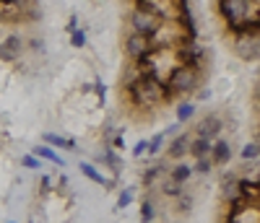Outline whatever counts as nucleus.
<instances>
[{"label":"nucleus","instance_id":"obj_1","mask_svg":"<svg viewBox=\"0 0 260 223\" xmlns=\"http://www.w3.org/2000/svg\"><path fill=\"white\" fill-rule=\"evenodd\" d=\"M125 96H127L130 106L141 109V112H146V109H151V106H159V104H164V101H169V99H175V96L169 94V86H167L164 81L154 78V76L141 78L133 88H130V91H125Z\"/></svg>","mask_w":260,"mask_h":223},{"label":"nucleus","instance_id":"obj_2","mask_svg":"<svg viewBox=\"0 0 260 223\" xmlns=\"http://www.w3.org/2000/svg\"><path fill=\"white\" fill-rule=\"evenodd\" d=\"M167 86H169L172 96H190V94L198 91V86H201V70L192 68V65H182L180 62L177 68L169 73Z\"/></svg>","mask_w":260,"mask_h":223},{"label":"nucleus","instance_id":"obj_3","mask_svg":"<svg viewBox=\"0 0 260 223\" xmlns=\"http://www.w3.org/2000/svg\"><path fill=\"white\" fill-rule=\"evenodd\" d=\"M159 24L161 21L154 16V13H148V11H143V8H133L127 13V26H130V34H141V36H154V31L159 29Z\"/></svg>","mask_w":260,"mask_h":223},{"label":"nucleus","instance_id":"obj_4","mask_svg":"<svg viewBox=\"0 0 260 223\" xmlns=\"http://www.w3.org/2000/svg\"><path fill=\"white\" fill-rule=\"evenodd\" d=\"M154 52L151 47V39L148 36H141V34H127L122 39V55L125 60H143Z\"/></svg>","mask_w":260,"mask_h":223},{"label":"nucleus","instance_id":"obj_5","mask_svg":"<svg viewBox=\"0 0 260 223\" xmlns=\"http://www.w3.org/2000/svg\"><path fill=\"white\" fill-rule=\"evenodd\" d=\"M141 78H146V68H143V60H125L122 65V73H120V86H122V94L130 91Z\"/></svg>","mask_w":260,"mask_h":223},{"label":"nucleus","instance_id":"obj_6","mask_svg":"<svg viewBox=\"0 0 260 223\" xmlns=\"http://www.w3.org/2000/svg\"><path fill=\"white\" fill-rule=\"evenodd\" d=\"M26 42L21 39L18 34H8L3 42H0V60L3 62H16L21 57V52H24Z\"/></svg>","mask_w":260,"mask_h":223},{"label":"nucleus","instance_id":"obj_7","mask_svg":"<svg viewBox=\"0 0 260 223\" xmlns=\"http://www.w3.org/2000/svg\"><path fill=\"white\" fill-rule=\"evenodd\" d=\"M234 52H237V57L240 60H245V62H250V60H257L260 57V39L257 36H240L234 42Z\"/></svg>","mask_w":260,"mask_h":223},{"label":"nucleus","instance_id":"obj_8","mask_svg":"<svg viewBox=\"0 0 260 223\" xmlns=\"http://www.w3.org/2000/svg\"><path fill=\"white\" fill-rule=\"evenodd\" d=\"M221 130H224V122H221L219 115H206V117L198 120V125H195V135L206 138V140H213Z\"/></svg>","mask_w":260,"mask_h":223},{"label":"nucleus","instance_id":"obj_9","mask_svg":"<svg viewBox=\"0 0 260 223\" xmlns=\"http://www.w3.org/2000/svg\"><path fill=\"white\" fill-rule=\"evenodd\" d=\"M221 13L232 24H240L247 16V0H221Z\"/></svg>","mask_w":260,"mask_h":223},{"label":"nucleus","instance_id":"obj_10","mask_svg":"<svg viewBox=\"0 0 260 223\" xmlns=\"http://www.w3.org/2000/svg\"><path fill=\"white\" fill-rule=\"evenodd\" d=\"M190 140H192V138L187 135V132H180V135L169 143V148H167V159H169V161H180L182 156L190 151Z\"/></svg>","mask_w":260,"mask_h":223},{"label":"nucleus","instance_id":"obj_11","mask_svg":"<svg viewBox=\"0 0 260 223\" xmlns=\"http://www.w3.org/2000/svg\"><path fill=\"white\" fill-rule=\"evenodd\" d=\"M229 159H232V143L229 140H213V148H211L213 166H226Z\"/></svg>","mask_w":260,"mask_h":223},{"label":"nucleus","instance_id":"obj_12","mask_svg":"<svg viewBox=\"0 0 260 223\" xmlns=\"http://www.w3.org/2000/svg\"><path fill=\"white\" fill-rule=\"evenodd\" d=\"M78 169H81V174H83L89 182H94V184H99V187H104V190H112V187H115V179H104V174H99L94 164L81 161V166H78Z\"/></svg>","mask_w":260,"mask_h":223},{"label":"nucleus","instance_id":"obj_13","mask_svg":"<svg viewBox=\"0 0 260 223\" xmlns=\"http://www.w3.org/2000/svg\"><path fill=\"white\" fill-rule=\"evenodd\" d=\"M164 169H169V166H167V164H154V166H148V169L141 174V184H143V187H154V184L161 179V176L167 174Z\"/></svg>","mask_w":260,"mask_h":223},{"label":"nucleus","instance_id":"obj_14","mask_svg":"<svg viewBox=\"0 0 260 223\" xmlns=\"http://www.w3.org/2000/svg\"><path fill=\"white\" fill-rule=\"evenodd\" d=\"M192 174H195V171H192V166H190V164H182V161H177L175 166L169 169V176H172V179H175L177 184H182V187L192 179Z\"/></svg>","mask_w":260,"mask_h":223},{"label":"nucleus","instance_id":"obj_15","mask_svg":"<svg viewBox=\"0 0 260 223\" xmlns=\"http://www.w3.org/2000/svg\"><path fill=\"white\" fill-rule=\"evenodd\" d=\"M159 192L164 195V197H180L182 195V184H177L175 179H172V176H169V171L161 176V179H159Z\"/></svg>","mask_w":260,"mask_h":223},{"label":"nucleus","instance_id":"obj_16","mask_svg":"<svg viewBox=\"0 0 260 223\" xmlns=\"http://www.w3.org/2000/svg\"><path fill=\"white\" fill-rule=\"evenodd\" d=\"M42 140H45V145L65 148V151H78L73 138H62V135H55V132H45V135H42Z\"/></svg>","mask_w":260,"mask_h":223},{"label":"nucleus","instance_id":"obj_17","mask_svg":"<svg viewBox=\"0 0 260 223\" xmlns=\"http://www.w3.org/2000/svg\"><path fill=\"white\" fill-rule=\"evenodd\" d=\"M211 148H213V140H206V138L195 135V138L190 140V151H187V153H192L195 159H203V156H211Z\"/></svg>","mask_w":260,"mask_h":223},{"label":"nucleus","instance_id":"obj_18","mask_svg":"<svg viewBox=\"0 0 260 223\" xmlns=\"http://www.w3.org/2000/svg\"><path fill=\"white\" fill-rule=\"evenodd\" d=\"M221 197L229 200V203H237L242 197V182L232 179V182H221Z\"/></svg>","mask_w":260,"mask_h":223},{"label":"nucleus","instance_id":"obj_19","mask_svg":"<svg viewBox=\"0 0 260 223\" xmlns=\"http://www.w3.org/2000/svg\"><path fill=\"white\" fill-rule=\"evenodd\" d=\"M34 156H37L39 161L45 159V161H50V164H55V166H65V161L60 159V156L55 153V148H50V145H37V148H34Z\"/></svg>","mask_w":260,"mask_h":223},{"label":"nucleus","instance_id":"obj_20","mask_svg":"<svg viewBox=\"0 0 260 223\" xmlns=\"http://www.w3.org/2000/svg\"><path fill=\"white\" fill-rule=\"evenodd\" d=\"M21 21V11L13 6H0V24H18Z\"/></svg>","mask_w":260,"mask_h":223},{"label":"nucleus","instance_id":"obj_21","mask_svg":"<svg viewBox=\"0 0 260 223\" xmlns=\"http://www.w3.org/2000/svg\"><path fill=\"white\" fill-rule=\"evenodd\" d=\"M154 218H156L154 200H151V197H143V203H141V223H154Z\"/></svg>","mask_w":260,"mask_h":223},{"label":"nucleus","instance_id":"obj_22","mask_svg":"<svg viewBox=\"0 0 260 223\" xmlns=\"http://www.w3.org/2000/svg\"><path fill=\"white\" fill-rule=\"evenodd\" d=\"M192 117H195V104H192V101H182V104H177V122H180V125L190 122Z\"/></svg>","mask_w":260,"mask_h":223},{"label":"nucleus","instance_id":"obj_23","mask_svg":"<svg viewBox=\"0 0 260 223\" xmlns=\"http://www.w3.org/2000/svg\"><path fill=\"white\" fill-rule=\"evenodd\" d=\"M211 169H213L211 156H203V159H195V166H192V171H198V174H211Z\"/></svg>","mask_w":260,"mask_h":223},{"label":"nucleus","instance_id":"obj_24","mask_svg":"<svg viewBox=\"0 0 260 223\" xmlns=\"http://www.w3.org/2000/svg\"><path fill=\"white\" fill-rule=\"evenodd\" d=\"M192 205H195V200H192L190 195H185V192H182V195L177 197V210H180L182 215H187V213L192 210Z\"/></svg>","mask_w":260,"mask_h":223},{"label":"nucleus","instance_id":"obj_25","mask_svg":"<svg viewBox=\"0 0 260 223\" xmlns=\"http://www.w3.org/2000/svg\"><path fill=\"white\" fill-rule=\"evenodd\" d=\"M161 145H164V132H159V135H154L148 140V153L146 156H156V153H161Z\"/></svg>","mask_w":260,"mask_h":223},{"label":"nucleus","instance_id":"obj_26","mask_svg":"<svg viewBox=\"0 0 260 223\" xmlns=\"http://www.w3.org/2000/svg\"><path fill=\"white\" fill-rule=\"evenodd\" d=\"M86 42H89V34H86V29H78V31H73V34H71V44H73L76 50L86 47Z\"/></svg>","mask_w":260,"mask_h":223},{"label":"nucleus","instance_id":"obj_27","mask_svg":"<svg viewBox=\"0 0 260 223\" xmlns=\"http://www.w3.org/2000/svg\"><path fill=\"white\" fill-rule=\"evenodd\" d=\"M133 197H136V195H133V190H122V192H120V197H117V210H125L130 203H133Z\"/></svg>","mask_w":260,"mask_h":223},{"label":"nucleus","instance_id":"obj_28","mask_svg":"<svg viewBox=\"0 0 260 223\" xmlns=\"http://www.w3.org/2000/svg\"><path fill=\"white\" fill-rule=\"evenodd\" d=\"M21 166L24 169H42V161L37 159L34 153H26V156H21Z\"/></svg>","mask_w":260,"mask_h":223},{"label":"nucleus","instance_id":"obj_29","mask_svg":"<svg viewBox=\"0 0 260 223\" xmlns=\"http://www.w3.org/2000/svg\"><path fill=\"white\" fill-rule=\"evenodd\" d=\"M257 156H260V151H257L255 140H252V143H247V145L242 148V159H245V161H255Z\"/></svg>","mask_w":260,"mask_h":223},{"label":"nucleus","instance_id":"obj_30","mask_svg":"<svg viewBox=\"0 0 260 223\" xmlns=\"http://www.w3.org/2000/svg\"><path fill=\"white\" fill-rule=\"evenodd\" d=\"M146 153H148V140H138L133 145V159H143Z\"/></svg>","mask_w":260,"mask_h":223},{"label":"nucleus","instance_id":"obj_31","mask_svg":"<svg viewBox=\"0 0 260 223\" xmlns=\"http://www.w3.org/2000/svg\"><path fill=\"white\" fill-rule=\"evenodd\" d=\"M11 6H13V8H18L21 13H24V11H29V8H34L37 3H34V0H11Z\"/></svg>","mask_w":260,"mask_h":223},{"label":"nucleus","instance_id":"obj_32","mask_svg":"<svg viewBox=\"0 0 260 223\" xmlns=\"http://www.w3.org/2000/svg\"><path fill=\"white\" fill-rule=\"evenodd\" d=\"M29 50L31 52H45V39H29Z\"/></svg>","mask_w":260,"mask_h":223},{"label":"nucleus","instance_id":"obj_33","mask_svg":"<svg viewBox=\"0 0 260 223\" xmlns=\"http://www.w3.org/2000/svg\"><path fill=\"white\" fill-rule=\"evenodd\" d=\"M39 192H42V195L50 192V176H47V174H42V179H39Z\"/></svg>","mask_w":260,"mask_h":223},{"label":"nucleus","instance_id":"obj_34","mask_svg":"<svg viewBox=\"0 0 260 223\" xmlns=\"http://www.w3.org/2000/svg\"><path fill=\"white\" fill-rule=\"evenodd\" d=\"M94 91H96V96H99V99H104V96H107V88H104L102 78H96V81H94Z\"/></svg>","mask_w":260,"mask_h":223},{"label":"nucleus","instance_id":"obj_35","mask_svg":"<svg viewBox=\"0 0 260 223\" xmlns=\"http://www.w3.org/2000/svg\"><path fill=\"white\" fill-rule=\"evenodd\" d=\"M195 96H198V101H206V99H211V91H208V88H198Z\"/></svg>","mask_w":260,"mask_h":223},{"label":"nucleus","instance_id":"obj_36","mask_svg":"<svg viewBox=\"0 0 260 223\" xmlns=\"http://www.w3.org/2000/svg\"><path fill=\"white\" fill-rule=\"evenodd\" d=\"M65 29H68V34L78 31V18H76V16H71V21H68V26H65Z\"/></svg>","mask_w":260,"mask_h":223},{"label":"nucleus","instance_id":"obj_37","mask_svg":"<svg viewBox=\"0 0 260 223\" xmlns=\"http://www.w3.org/2000/svg\"><path fill=\"white\" fill-rule=\"evenodd\" d=\"M0 6H11V0H0Z\"/></svg>","mask_w":260,"mask_h":223},{"label":"nucleus","instance_id":"obj_38","mask_svg":"<svg viewBox=\"0 0 260 223\" xmlns=\"http://www.w3.org/2000/svg\"><path fill=\"white\" fill-rule=\"evenodd\" d=\"M255 145H257V151H260V135H257V138H255Z\"/></svg>","mask_w":260,"mask_h":223},{"label":"nucleus","instance_id":"obj_39","mask_svg":"<svg viewBox=\"0 0 260 223\" xmlns=\"http://www.w3.org/2000/svg\"><path fill=\"white\" fill-rule=\"evenodd\" d=\"M221 223H224V220H221Z\"/></svg>","mask_w":260,"mask_h":223}]
</instances>
